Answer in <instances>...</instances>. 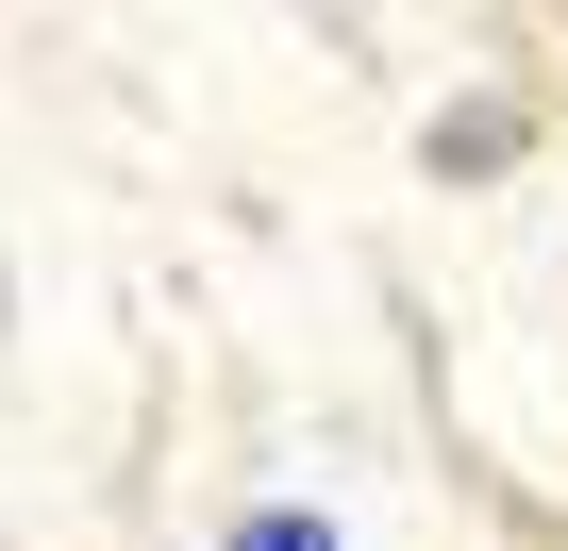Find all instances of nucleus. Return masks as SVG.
I'll return each instance as SVG.
<instances>
[{
    "instance_id": "1",
    "label": "nucleus",
    "mask_w": 568,
    "mask_h": 551,
    "mask_svg": "<svg viewBox=\"0 0 568 551\" xmlns=\"http://www.w3.org/2000/svg\"><path fill=\"white\" fill-rule=\"evenodd\" d=\"M234 551H335V534H302V518H251V534H234Z\"/></svg>"
}]
</instances>
